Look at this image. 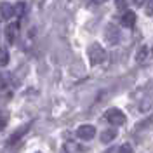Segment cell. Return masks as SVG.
Instances as JSON below:
<instances>
[{
  "label": "cell",
  "instance_id": "obj_2",
  "mask_svg": "<svg viewBox=\"0 0 153 153\" xmlns=\"http://www.w3.org/2000/svg\"><path fill=\"white\" fill-rule=\"evenodd\" d=\"M105 118L110 122V124L113 125H124L125 120H127V117L122 110H118V108H110V110H106L105 111Z\"/></svg>",
  "mask_w": 153,
  "mask_h": 153
},
{
  "label": "cell",
  "instance_id": "obj_17",
  "mask_svg": "<svg viewBox=\"0 0 153 153\" xmlns=\"http://www.w3.org/2000/svg\"><path fill=\"white\" fill-rule=\"evenodd\" d=\"M115 5H117V9H125L127 7V0H115Z\"/></svg>",
  "mask_w": 153,
  "mask_h": 153
},
{
  "label": "cell",
  "instance_id": "obj_20",
  "mask_svg": "<svg viewBox=\"0 0 153 153\" xmlns=\"http://www.w3.org/2000/svg\"><path fill=\"white\" fill-rule=\"evenodd\" d=\"M103 153H111V148H108V150H106V152H103Z\"/></svg>",
  "mask_w": 153,
  "mask_h": 153
},
{
  "label": "cell",
  "instance_id": "obj_1",
  "mask_svg": "<svg viewBox=\"0 0 153 153\" xmlns=\"http://www.w3.org/2000/svg\"><path fill=\"white\" fill-rule=\"evenodd\" d=\"M87 52H89L91 65H101V63L106 59V51H105V47H103L101 44H97V42L91 44Z\"/></svg>",
  "mask_w": 153,
  "mask_h": 153
},
{
  "label": "cell",
  "instance_id": "obj_4",
  "mask_svg": "<svg viewBox=\"0 0 153 153\" xmlns=\"http://www.w3.org/2000/svg\"><path fill=\"white\" fill-rule=\"evenodd\" d=\"M94 134H96V129H94V125H80L78 129H76V137L78 139H84V141H89V139H92L94 137Z\"/></svg>",
  "mask_w": 153,
  "mask_h": 153
},
{
  "label": "cell",
  "instance_id": "obj_7",
  "mask_svg": "<svg viewBox=\"0 0 153 153\" xmlns=\"http://www.w3.org/2000/svg\"><path fill=\"white\" fill-rule=\"evenodd\" d=\"M134 25H136V14H134V12H131V10H127L124 16H122V26L132 28Z\"/></svg>",
  "mask_w": 153,
  "mask_h": 153
},
{
  "label": "cell",
  "instance_id": "obj_12",
  "mask_svg": "<svg viewBox=\"0 0 153 153\" xmlns=\"http://www.w3.org/2000/svg\"><path fill=\"white\" fill-rule=\"evenodd\" d=\"M146 54H148V47H143L139 52H137L136 61H137V63H144V61H146Z\"/></svg>",
  "mask_w": 153,
  "mask_h": 153
},
{
  "label": "cell",
  "instance_id": "obj_16",
  "mask_svg": "<svg viewBox=\"0 0 153 153\" xmlns=\"http://www.w3.org/2000/svg\"><path fill=\"white\" fill-rule=\"evenodd\" d=\"M118 153H132V146L129 143H124L120 148H118Z\"/></svg>",
  "mask_w": 153,
  "mask_h": 153
},
{
  "label": "cell",
  "instance_id": "obj_5",
  "mask_svg": "<svg viewBox=\"0 0 153 153\" xmlns=\"http://www.w3.org/2000/svg\"><path fill=\"white\" fill-rule=\"evenodd\" d=\"M30 127H31V122H30V124H26V125H23V127H19L16 132H12V134L9 136V139H7V144H14L16 141H19V139H21L25 134L28 132Z\"/></svg>",
  "mask_w": 153,
  "mask_h": 153
},
{
  "label": "cell",
  "instance_id": "obj_11",
  "mask_svg": "<svg viewBox=\"0 0 153 153\" xmlns=\"http://www.w3.org/2000/svg\"><path fill=\"white\" fill-rule=\"evenodd\" d=\"M9 63V52L4 47H0V66H5Z\"/></svg>",
  "mask_w": 153,
  "mask_h": 153
},
{
  "label": "cell",
  "instance_id": "obj_10",
  "mask_svg": "<svg viewBox=\"0 0 153 153\" xmlns=\"http://www.w3.org/2000/svg\"><path fill=\"white\" fill-rule=\"evenodd\" d=\"M152 106H153V94L148 96V97H144L143 101L139 103V110H141V111H148Z\"/></svg>",
  "mask_w": 153,
  "mask_h": 153
},
{
  "label": "cell",
  "instance_id": "obj_19",
  "mask_svg": "<svg viewBox=\"0 0 153 153\" xmlns=\"http://www.w3.org/2000/svg\"><path fill=\"white\" fill-rule=\"evenodd\" d=\"M103 2H108V0H91L92 5H99V4H103Z\"/></svg>",
  "mask_w": 153,
  "mask_h": 153
},
{
  "label": "cell",
  "instance_id": "obj_13",
  "mask_svg": "<svg viewBox=\"0 0 153 153\" xmlns=\"http://www.w3.org/2000/svg\"><path fill=\"white\" fill-rule=\"evenodd\" d=\"M7 122H9V115L5 113V111H0V131H4V129H5Z\"/></svg>",
  "mask_w": 153,
  "mask_h": 153
},
{
  "label": "cell",
  "instance_id": "obj_6",
  "mask_svg": "<svg viewBox=\"0 0 153 153\" xmlns=\"http://www.w3.org/2000/svg\"><path fill=\"white\" fill-rule=\"evenodd\" d=\"M0 12H2V18L4 19H10L16 16V5H12L9 2H4L0 5Z\"/></svg>",
  "mask_w": 153,
  "mask_h": 153
},
{
  "label": "cell",
  "instance_id": "obj_3",
  "mask_svg": "<svg viewBox=\"0 0 153 153\" xmlns=\"http://www.w3.org/2000/svg\"><path fill=\"white\" fill-rule=\"evenodd\" d=\"M105 40L108 42V45H117L120 42V31L115 25H108L105 28Z\"/></svg>",
  "mask_w": 153,
  "mask_h": 153
},
{
  "label": "cell",
  "instance_id": "obj_8",
  "mask_svg": "<svg viewBox=\"0 0 153 153\" xmlns=\"http://www.w3.org/2000/svg\"><path fill=\"white\" fill-rule=\"evenodd\" d=\"M115 137H117V131H115V129H106V131H103L101 136H99L101 143H111Z\"/></svg>",
  "mask_w": 153,
  "mask_h": 153
},
{
  "label": "cell",
  "instance_id": "obj_22",
  "mask_svg": "<svg viewBox=\"0 0 153 153\" xmlns=\"http://www.w3.org/2000/svg\"><path fill=\"white\" fill-rule=\"evenodd\" d=\"M38 153H40V152H38Z\"/></svg>",
  "mask_w": 153,
  "mask_h": 153
},
{
  "label": "cell",
  "instance_id": "obj_9",
  "mask_svg": "<svg viewBox=\"0 0 153 153\" xmlns=\"http://www.w3.org/2000/svg\"><path fill=\"white\" fill-rule=\"evenodd\" d=\"M16 33H18V25H10V26L5 28V37H7V42H9V44H14Z\"/></svg>",
  "mask_w": 153,
  "mask_h": 153
},
{
  "label": "cell",
  "instance_id": "obj_18",
  "mask_svg": "<svg viewBox=\"0 0 153 153\" xmlns=\"http://www.w3.org/2000/svg\"><path fill=\"white\" fill-rule=\"evenodd\" d=\"M146 2H148V0H134V5H136V7H143Z\"/></svg>",
  "mask_w": 153,
  "mask_h": 153
},
{
  "label": "cell",
  "instance_id": "obj_15",
  "mask_svg": "<svg viewBox=\"0 0 153 153\" xmlns=\"http://www.w3.org/2000/svg\"><path fill=\"white\" fill-rule=\"evenodd\" d=\"M144 12H146V16H153V0H148L144 4Z\"/></svg>",
  "mask_w": 153,
  "mask_h": 153
},
{
  "label": "cell",
  "instance_id": "obj_21",
  "mask_svg": "<svg viewBox=\"0 0 153 153\" xmlns=\"http://www.w3.org/2000/svg\"><path fill=\"white\" fill-rule=\"evenodd\" d=\"M152 54H153V49H152Z\"/></svg>",
  "mask_w": 153,
  "mask_h": 153
},
{
  "label": "cell",
  "instance_id": "obj_14",
  "mask_svg": "<svg viewBox=\"0 0 153 153\" xmlns=\"http://www.w3.org/2000/svg\"><path fill=\"white\" fill-rule=\"evenodd\" d=\"M25 10H26V4L25 2H18L16 4V16H23Z\"/></svg>",
  "mask_w": 153,
  "mask_h": 153
}]
</instances>
